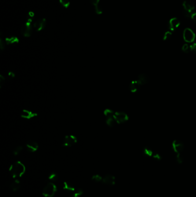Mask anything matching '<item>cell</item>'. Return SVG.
<instances>
[{"label":"cell","mask_w":196,"mask_h":197,"mask_svg":"<svg viewBox=\"0 0 196 197\" xmlns=\"http://www.w3.org/2000/svg\"><path fill=\"white\" fill-rule=\"evenodd\" d=\"M46 25V20L44 18H39L33 24V28L36 31L43 30Z\"/></svg>","instance_id":"obj_9"},{"label":"cell","mask_w":196,"mask_h":197,"mask_svg":"<svg viewBox=\"0 0 196 197\" xmlns=\"http://www.w3.org/2000/svg\"><path fill=\"white\" fill-rule=\"evenodd\" d=\"M59 2L61 5L65 8H68L70 4L69 0H59Z\"/></svg>","instance_id":"obj_25"},{"label":"cell","mask_w":196,"mask_h":197,"mask_svg":"<svg viewBox=\"0 0 196 197\" xmlns=\"http://www.w3.org/2000/svg\"><path fill=\"white\" fill-rule=\"evenodd\" d=\"M34 16H35V14L33 12H29L27 15V21L31 23L32 21Z\"/></svg>","instance_id":"obj_28"},{"label":"cell","mask_w":196,"mask_h":197,"mask_svg":"<svg viewBox=\"0 0 196 197\" xmlns=\"http://www.w3.org/2000/svg\"><path fill=\"white\" fill-rule=\"evenodd\" d=\"M102 182L108 186H114L116 183V178L112 175H106L103 177Z\"/></svg>","instance_id":"obj_12"},{"label":"cell","mask_w":196,"mask_h":197,"mask_svg":"<svg viewBox=\"0 0 196 197\" xmlns=\"http://www.w3.org/2000/svg\"><path fill=\"white\" fill-rule=\"evenodd\" d=\"M7 76L10 79H13L15 77V73L13 72H9L8 73H7Z\"/></svg>","instance_id":"obj_35"},{"label":"cell","mask_w":196,"mask_h":197,"mask_svg":"<svg viewBox=\"0 0 196 197\" xmlns=\"http://www.w3.org/2000/svg\"><path fill=\"white\" fill-rule=\"evenodd\" d=\"M48 178L50 181H51L52 182H56L58 179V175L55 172H52L48 175Z\"/></svg>","instance_id":"obj_22"},{"label":"cell","mask_w":196,"mask_h":197,"mask_svg":"<svg viewBox=\"0 0 196 197\" xmlns=\"http://www.w3.org/2000/svg\"><path fill=\"white\" fill-rule=\"evenodd\" d=\"M154 152L155 151H154L151 148L148 147V146L144 147L143 150V153L145 156L152 157Z\"/></svg>","instance_id":"obj_19"},{"label":"cell","mask_w":196,"mask_h":197,"mask_svg":"<svg viewBox=\"0 0 196 197\" xmlns=\"http://www.w3.org/2000/svg\"><path fill=\"white\" fill-rule=\"evenodd\" d=\"M91 3L95 6L96 13L98 14L102 13V9L99 5L100 0H89Z\"/></svg>","instance_id":"obj_16"},{"label":"cell","mask_w":196,"mask_h":197,"mask_svg":"<svg viewBox=\"0 0 196 197\" xmlns=\"http://www.w3.org/2000/svg\"><path fill=\"white\" fill-rule=\"evenodd\" d=\"M114 118L117 123L121 124L128 121L129 117L128 115L124 112L116 111V112H114Z\"/></svg>","instance_id":"obj_3"},{"label":"cell","mask_w":196,"mask_h":197,"mask_svg":"<svg viewBox=\"0 0 196 197\" xmlns=\"http://www.w3.org/2000/svg\"><path fill=\"white\" fill-rule=\"evenodd\" d=\"M5 41H3L2 38L0 39V49L2 51L5 49Z\"/></svg>","instance_id":"obj_32"},{"label":"cell","mask_w":196,"mask_h":197,"mask_svg":"<svg viewBox=\"0 0 196 197\" xmlns=\"http://www.w3.org/2000/svg\"><path fill=\"white\" fill-rule=\"evenodd\" d=\"M142 86V84L140 83L136 79L135 80H133L129 86V90L132 93H135L137 91L139 90Z\"/></svg>","instance_id":"obj_14"},{"label":"cell","mask_w":196,"mask_h":197,"mask_svg":"<svg viewBox=\"0 0 196 197\" xmlns=\"http://www.w3.org/2000/svg\"><path fill=\"white\" fill-rule=\"evenodd\" d=\"M5 43L6 44H17L19 42V39H18L17 37L16 36H10V37H7L5 39Z\"/></svg>","instance_id":"obj_17"},{"label":"cell","mask_w":196,"mask_h":197,"mask_svg":"<svg viewBox=\"0 0 196 197\" xmlns=\"http://www.w3.org/2000/svg\"><path fill=\"white\" fill-rule=\"evenodd\" d=\"M114 114V111L110 109H106L103 111V114L106 118L109 117V116H113Z\"/></svg>","instance_id":"obj_23"},{"label":"cell","mask_w":196,"mask_h":197,"mask_svg":"<svg viewBox=\"0 0 196 197\" xmlns=\"http://www.w3.org/2000/svg\"><path fill=\"white\" fill-rule=\"evenodd\" d=\"M176 161H177V162L178 164H181V163H183V161H184V157H183L182 154L176 155Z\"/></svg>","instance_id":"obj_30"},{"label":"cell","mask_w":196,"mask_h":197,"mask_svg":"<svg viewBox=\"0 0 196 197\" xmlns=\"http://www.w3.org/2000/svg\"><path fill=\"white\" fill-rule=\"evenodd\" d=\"M20 116L22 118L26 119H31L32 118H33L37 116V114L31 110L23 109L20 114Z\"/></svg>","instance_id":"obj_11"},{"label":"cell","mask_w":196,"mask_h":197,"mask_svg":"<svg viewBox=\"0 0 196 197\" xmlns=\"http://www.w3.org/2000/svg\"><path fill=\"white\" fill-rule=\"evenodd\" d=\"M77 143V138L73 135H68L65 136L63 146L65 147H71Z\"/></svg>","instance_id":"obj_5"},{"label":"cell","mask_w":196,"mask_h":197,"mask_svg":"<svg viewBox=\"0 0 196 197\" xmlns=\"http://www.w3.org/2000/svg\"><path fill=\"white\" fill-rule=\"evenodd\" d=\"M57 190L56 186L52 183H48L43 189L42 194L45 197H52L54 196Z\"/></svg>","instance_id":"obj_2"},{"label":"cell","mask_w":196,"mask_h":197,"mask_svg":"<svg viewBox=\"0 0 196 197\" xmlns=\"http://www.w3.org/2000/svg\"><path fill=\"white\" fill-rule=\"evenodd\" d=\"M20 187V182L18 180L16 179L13 182H12L10 185V190L13 192H16L19 190Z\"/></svg>","instance_id":"obj_18"},{"label":"cell","mask_w":196,"mask_h":197,"mask_svg":"<svg viewBox=\"0 0 196 197\" xmlns=\"http://www.w3.org/2000/svg\"><path fill=\"white\" fill-rule=\"evenodd\" d=\"M83 194V190L81 189H79L74 194H72L70 197H80Z\"/></svg>","instance_id":"obj_29"},{"label":"cell","mask_w":196,"mask_h":197,"mask_svg":"<svg viewBox=\"0 0 196 197\" xmlns=\"http://www.w3.org/2000/svg\"><path fill=\"white\" fill-rule=\"evenodd\" d=\"M183 36H184V39L185 41L188 43L193 42L196 38L195 34L190 28H186L184 30Z\"/></svg>","instance_id":"obj_7"},{"label":"cell","mask_w":196,"mask_h":197,"mask_svg":"<svg viewBox=\"0 0 196 197\" xmlns=\"http://www.w3.org/2000/svg\"><path fill=\"white\" fill-rule=\"evenodd\" d=\"M116 123V122L114 118V116L106 118V123L109 127H112L114 126Z\"/></svg>","instance_id":"obj_21"},{"label":"cell","mask_w":196,"mask_h":197,"mask_svg":"<svg viewBox=\"0 0 196 197\" xmlns=\"http://www.w3.org/2000/svg\"><path fill=\"white\" fill-rule=\"evenodd\" d=\"M5 77L2 75H1L0 76V87L1 88L2 87V86L5 83Z\"/></svg>","instance_id":"obj_34"},{"label":"cell","mask_w":196,"mask_h":197,"mask_svg":"<svg viewBox=\"0 0 196 197\" xmlns=\"http://www.w3.org/2000/svg\"><path fill=\"white\" fill-rule=\"evenodd\" d=\"M180 25V22L179 20L176 17H174L170 20L168 23V27L170 31L173 32L176 30V29L178 28Z\"/></svg>","instance_id":"obj_10"},{"label":"cell","mask_w":196,"mask_h":197,"mask_svg":"<svg viewBox=\"0 0 196 197\" xmlns=\"http://www.w3.org/2000/svg\"><path fill=\"white\" fill-rule=\"evenodd\" d=\"M195 23H196V12H193L191 16V17Z\"/></svg>","instance_id":"obj_36"},{"label":"cell","mask_w":196,"mask_h":197,"mask_svg":"<svg viewBox=\"0 0 196 197\" xmlns=\"http://www.w3.org/2000/svg\"><path fill=\"white\" fill-rule=\"evenodd\" d=\"M171 36H172V33L171 32V31H166V32H165L163 35V39L164 40H167L171 38Z\"/></svg>","instance_id":"obj_27"},{"label":"cell","mask_w":196,"mask_h":197,"mask_svg":"<svg viewBox=\"0 0 196 197\" xmlns=\"http://www.w3.org/2000/svg\"><path fill=\"white\" fill-rule=\"evenodd\" d=\"M182 50L184 53H189V51H191V50H190V46L188 44H185L182 46Z\"/></svg>","instance_id":"obj_31"},{"label":"cell","mask_w":196,"mask_h":197,"mask_svg":"<svg viewBox=\"0 0 196 197\" xmlns=\"http://www.w3.org/2000/svg\"><path fill=\"white\" fill-rule=\"evenodd\" d=\"M182 6L184 10L189 12L191 13H193L195 10V6L193 3L188 0L184 1L182 3Z\"/></svg>","instance_id":"obj_13"},{"label":"cell","mask_w":196,"mask_h":197,"mask_svg":"<svg viewBox=\"0 0 196 197\" xmlns=\"http://www.w3.org/2000/svg\"><path fill=\"white\" fill-rule=\"evenodd\" d=\"M190 50L193 53H196V43H193L190 46Z\"/></svg>","instance_id":"obj_33"},{"label":"cell","mask_w":196,"mask_h":197,"mask_svg":"<svg viewBox=\"0 0 196 197\" xmlns=\"http://www.w3.org/2000/svg\"><path fill=\"white\" fill-rule=\"evenodd\" d=\"M63 189L70 192H73L75 190V187L70 182H65L63 183Z\"/></svg>","instance_id":"obj_20"},{"label":"cell","mask_w":196,"mask_h":197,"mask_svg":"<svg viewBox=\"0 0 196 197\" xmlns=\"http://www.w3.org/2000/svg\"><path fill=\"white\" fill-rule=\"evenodd\" d=\"M22 149H23V147L22 146H16L14 149V150L13 151V155H14V156L18 155L21 152Z\"/></svg>","instance_id":"obj_24"},{"label":"cell","mask_w":196,"mask_h":197,"mask_svg":"<svg viewBox=\"0 0 196 197\" xmlns=\"http://www.w3.org/2000/svg\"><path fill=\"white\" fill-rule=\"evenodd\" d=\"M25 170L26 168L24 164L19 161L13 163L9 168L10 175L14 179L21 177L25 174Z\"/></svg>","instance_id":"obj_1"},{"label":"cell","mask_w":196,"mask_h":197,"mask_svg":"<svg viewBox=\"0 0 196 197\" xmlns=\"http://www.w3.org/2000/svg\"><path fill=\"white\" fill-rule=\"evenodd\" d=\"M137 80L140 83L142 86L148 83L150 81L149 77L145 73H142L137 76Z\"/></svg>","instance_id":"obj_15"},{"label":"cell","mask_w":196,"mask_h":197,"mask_svg":"<svg viewBox=\"0 0 196 197\" xmlns=\"http://www.w3.org/2000/svg\"><path fill=\"white\" fill-rule=\"evenodd\" d=\"M102 177L99 175H93L92 178V180L95 182H102Z\"/></svg>","instance_id":"obj_26"},{"label":"cell","mask_w":196,"mask_h":197,"mask_svg":"<svg viewBox=\"0 0 196 197\" xmlns=\"http://www.w3.org/2000/svg\"><path fill=\"white\" fill-rule=\"evenodd\" d=\"M172 148L176 155H181L184 151V145L180 140H174L172 144Z\"/></svg>","instance_id":"obj_6"},{"label":"cell","mask_w":196,"mask_h":197,"mask_svg":"<svg viewBox=\"0 0 196 197\" xmlns=\"http://www.w3.org/2000/svg\"><path fill=\"white\" fill-rule=\"evenodd\" d=\"M25 147L27 151L31 153H33L38 150L39 145L37 142L35 141L29 140L26 142Z\"/></svg>","instance_id":"obj_8"},{"label":"cell","mask_w":196,"mask_h":197,"mask_svg":"<svg viewBox=\"0 0 196 197\" xmlns=\"http://www.w3.org/2000/svg\"><path fill=\"white\" fill-rule=\"evenodd\" d=\"M21 33L24 37H29L32 34V26L31 23L27 21L21 28Z\"/></svg>","instance_id":"obj_4"}]
</instances>
